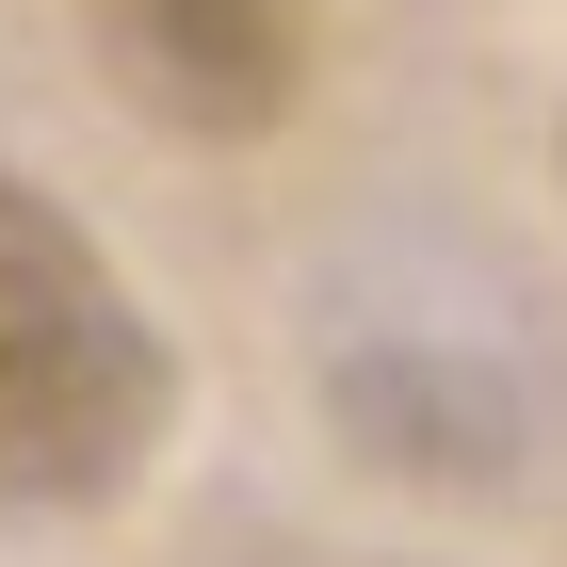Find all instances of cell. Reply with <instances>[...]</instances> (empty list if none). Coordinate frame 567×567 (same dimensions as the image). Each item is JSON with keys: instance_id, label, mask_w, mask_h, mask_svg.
<instances>
[{"instance_id": "cell-1", "label": "cell", "mask_w": 567, "mask_h": 567, "mask_svg": "<svg viewBox=\"0 0 567 567\" xmlns=\"http://www.w3.org/2000/svg\"><path fill=\"white\" fill-rule=\"evenodd\" d=\"M163 422H178V357L146 292L33 178H0V503H114L146 486Z\"/></svg>"}, {"instance_id": "cell-2", "label": "cell", "mask_w": 567, "mask_h": 567, "mask_svg": "<svg viewBox=\"0 0 567 567\" xmlns=\"http://www.w3.org/2000/svg\"><path fill=\"white\" fill-rule=\"evenodd\" d=\"M97 65L131 82V114L195 146H244L308 97V49H324V0H82Z\"/></svg>"}]
</instances>
